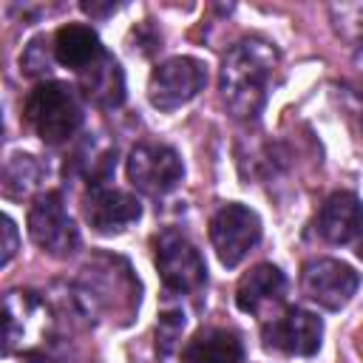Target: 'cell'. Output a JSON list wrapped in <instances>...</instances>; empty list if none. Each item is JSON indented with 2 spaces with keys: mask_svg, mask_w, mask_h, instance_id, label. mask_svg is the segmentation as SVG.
Wrapping results in <instances>:
<instances>
[{
  "mask_svg": "<svg viewBox=\"0 0 363 363\" xmlns=\"http://www.w3.org/2000/svg\"><path fill=\"white\" fill-rule=\"evenodd\" d=\"M281 68L278 48L264 37H247L238 40L218 74V91L227 105V111L235 119H255L269 96V85L275 71Z\"/></svg>",
  "mask_w": 363,
  "mask_h": 363,
  "instance_id": "cell-1",
  "label": "cell"
},
{
  "mask_svg": "<svg viewBox=\"0 0 363 363\" xmlns=\"http://www.w3.org/2000/svg\"><path fill=\"white\" fill-rule=\"evenodd\" d=\"M23 113L31 130L45 145H62L82 128L85 119L82 94L68 82L45 79L34 85V91L28 94Z\"/></svg>",
  "mask_w": 363,
  "mask_h": 363,
  "instance_id": "cell-2",
  "label": "cell"
},
{
  "mask_svg": "<svg viewBox=\"0 0 363 363\" xmlns=\"http://www.w3.org/2000/svg\"><path fill=\"white\" fill-rule=\"evenodd\" d=\"M54 332L48 303L31 289H11L3 301V352L26 354L45 343Z\"/></svg>",
  "mask_w": 363,
  "mask_h": 363,
  "instance_id": "cell-3",
  "label": "cell"
},
{
  "mask_svg": "<svg viewBox=\"0 0 363 363\" xmlns=\"http://www.w3.org/2000/svg\"><path fill=\"white\" fill-rule=\"evenodd\" d=\"M156 269L167 292L173 295H196L207 284V264L196 244L179 230H162L153 241Z\"/></svg>",
  "mask_w": 363,
  "mask_h": 363,
  "instance_id": "cell-4",
  "label": "cell"
},
{
  "mask_svg": "<svg viewBox=\"0 0 363 363\" xmlns=\"http://www.w3.org/2000/svg\"><path fill=\"white\" fill-rule=\"evenodd\" d=\"M261 241V218L255 210L238 201L221 204L210 218V244L218 255V261L233 269L238 267L252 247Z\"/></svg>",
  "mask_w": 363,
  "mask_h": 363,
  "instance_id": "cell-5",
  "label": "cell"
},
{
  "mask_svg": "<svg viewBox=\"0 0 363 363\" xmlns=\"http://www.w3.org/2000/svg\"><path fill=\"white\" fill-rule=\"evenodd\" d=\"M207 85V65L196 57H170L159 62L147 79V99L156 111H176L199 96Z\"/></svg>",
  "mask_w": 363,
  "mask_h": 363,
  "instance_id": "cell-6",
  "label": "cell"
},
{
  "mask_svg": "<svg viewBox=\"0 0 363 363\" xmlns=\"http://www.w3.org/2000/svg\"><path fill=\"white\" fill-rule=\"evenodd\" d=\"M28 235L43 252L57 258H65L79 247V230L57 190L40 193L28 207Z\"/></svg>",
  "mask_w": 363,
  "mask_h": 363,
  "instance_id": "cell-7",
  "label": "cell"
},
{
  "mask_svg": "<svg viewBox=\"0 0 363 363\" xmlns=\"http://www.w3.org/2000/svg\"><path fill=\"white\" fill-rule=\"evenodd\" d=\"M128 179L145 196H167L184 179V164L176 147L162 142H139L128 153Z\"/></svg>",
  "mask_w": 363,
  "mask_h": 363,
  "instance_id": "cell-8",
  "label": "cell"
},
{
  "mask_svg": "<svg viewBox=\"0 0 363 363\" xmlns=\"http://www.w3.org/2000/svg\"><path fill=\"white\" fill-rule=\"evenodd\" d=\"M264 346L295 354V357H312L320 349L323 340V320L301 306H286L275 318L264 320Z\"/></svg>",
  "mask_w": 363,
  "mask_h": 363,
  "instance_id": "cell-9",
  "label": "cell"
},
{
  "mask_svg": "<svg viewBox=\"0 0 363 363\" xmlns=\"http://www.w3.org/2000/svg\"><path fill=\"white\" fill-rule=\"evenodd\" d=\"M357 286H360V275L337 258H312L301 269L303 295L329 312L343 309L354 298Z\"/></svg>",
  "mask_w": 363,
  "mask_h": 363,
  "instance_id": "cell-10",
  "label": "cell"
},
{
  "mask_svg": "<svg viewBox=\"0 0 363 363\" xmlns=\"http://www.w3.org/2000/svg\"><path fill=\"white\" fill-rule=\"evenodd\" d=\"M286 275L275 264H255L247 269L235 286V306L247 315H258L261 320L275 318L284 306Z\"/></svg>",
  "mask_w": 363,
  "mask_h": 363,
  "instance_id": "cell-11",
  "label": "cell"
},
{
  "mask_svg": "<svg viewBox=\"0 0 363 363\" xmlns=\"http://www.w3.org/2000/svg\"><path fill=\"white\" fill-rule=\"evenodd\" d=\"M85 218L99 235H119L142 218V204L133 193L102 184L85 196Z\"/></svg>",
  "mask_w": 363,
  "mask_h": 363,
  "instance_id": "cell-12",
  "label": "cell"
},
{
  "mask_svg": "<svg viewBox=\"0 0 363 363\" xmlns=\"http://www.w3.org/2000/svg\"><path fill=\"white\" fill-rule=\"evenodd\" d=\"M318 230L329 244H349L363 230V201L352 190H335L318 216Z\"/></svg>",
  "mask_w": 363,
  "mask_h": 363,
  "instance_id": "cell-13",
  "label": "cell"
},
{
  "mask_svg": "<svg viewBox=\"0 0 363 363\" xmlns=\"http://www.w3.org/2000/svg\"><path fill=\"white\" fill-rule=\"evenodd\" d=\"M51 45H54V60L62 68H71L77 74L91 68L105 54L102 43H99V34L85 23H68V26L57 28Z\"/></svg>",
  "mask_w": 363,
  "mask_h": 363,
  "instance_id": "cell-14",
  "label": "cell"
},
{
  "mask_svg": "<svg viewBox=\"0 0 363 363\" xmlns=\"http://www.w3.org/2000/svg\"><path fill=\"white\" fill-rule=\"evenodd\" d=\"M79 94L96 108H119L125 102V74L113 54H102L79 74Z\"/></svg>",
  "mask_w": 363,
  "mask_h": 363,
  "instance_id": "cell-15",
  "label": "cell"
},
{
  "mask_svg": "<svg viewBox=\"0 0 363 363\" xmlns=\"http://www.w3.org/2000/svg\"><path fill=\"white\" fill-rule=\"evenodd\" d=\"M241 337L221 326L199 329L182 349V363H241Z\"/></svg>",
  "mask_w": 363,
  "mask_h": 363,
  "instance_id": "cell-16",
  "label": "cell"
},
{
  "mask_svg": "<svg viewBox=\"0 0 363 363\" xmlns=\"http://www.w3.org/2000/svg\"><path fill=\"white\" fill-rule=\"evenodd\" d=\"M71 167L88 182V187H102L116 170V145L102 136H85L74 150Z\"/></svg>",
  "mask_w": 363,
  "mask_h": 363,
  "instance_id": "cell-17",
  "label": "cell"
},
{
  "mask_svg": "<svg viewBox=\"0 0 363 363\" xmlns=\"http://www.w3.org/2000/svg\"><path fill=\"white\" fill-rule=\"evenodd\" d=\"M45 176H48V164L40 156L17 150L3 164V196L23 201L43 187Z\"/></svg>",
  "mask_w": 363,
  "mask_h": 363,
  "instance_id": "cell-18",
  "label": "cell"
},
{
  "mask_svg": "<svg viewBox=\"0 0 363 363\" xmlns=\"http://www.w3.org/2000/svg\"><path fill=\"white\" fill-rule=\"evenodd\" d=\"M184 326H187V318H184L182 306H164L159 312V323H156V349H159V354H170L179 346Z\"/></svg>",
  "mask_w": 363,
  "mask_h": 363,
  "instance_id": "cell-19",
  "label": "cell"
},
{
  "mask_svg": "<svg viewBox=\"0 0 363 363\" xmlns=\"http://www.w3.org/2000/svg\"><path fill=\"white\" fill-rule=\"evenodd\" d=\"M329 17L335 31L343 40H360L363 37V3H332Z\"/></svg>",
  "mask_w": 363,
  "mask_h": 363,
  "instance_id": "cell-20",
  "label": "cell"
},
{
  "mask_svg": "<svg viewBox=\"0 0 363 363\" xmlns=\"http://www.w3.org/2000/svg\"><path fill=\"white\" fill-rule=\"evenodd\" d=\"M51 60H54V45H48L45 37H34V40L26 45L23 57H20V68H23V74H28V77H45V74L51 71ZM54 62H57V60H54Z\"/></svg>",
  "mask_w": 363,
  "mask_h": 363,
  "instance_id": "cell-21",
  "label": "cell"
},
{
  "mask_svg": "<svg viewBox=\"0 0 363 363\" xmlns=\"http://www.w3.org/2000/svg\"><path fill=\"white\" fill-rule=\"evenodd\" d=\"M3 227H0V235H3V244H0V264L6 267L11 258H14V252H17V247H20V238H17V227H14V221L9 218V216H3V221H0Z\"/></svg>",
  "mask_w": 363,
  "mask_h": 363,
  "instance_id": "cell-22",
  "label": "cell"
},
{
  "mask_svg": "<svg viewBox=\"0 0 363 363\" xmlns=\"http://www.w3.org/2000/svg\"><path fill=\"white\" fill-rule=\"evenodd\" d=\"M82 11H88L91 17H102L108 11H116V3H108V6H96V3H82Z\"/></svg>",
  "mask_w": 363,
  "mask_h": 363,
  "instance_id": "cell-23",
  "label": "cell"
},
{
  "mask_svg": "<svg viewBox=\"0 0 363 363\" xmlns=\"http://www.w3.org/2000/svg\"><path fill=\"white\" fill-rule=\"evenodd\" d=\"M20 363H54V360H51V357H48L45 352H40V349H34V352H26Z\"/></svg>",
  "mask_w": 363,
  "mask_h": 363,
  "instance_id": "cell-24",
  "label": "cell"
},
{
  "mask_svg": "<svg viewBox=\"0 0 363 363\" xmlns=\"http://www.w3.org/2000/svg\"><path fill=\"white\" fill-rule=\"evenodd\" d=\"M354 71L363 77V40L357 43V51H354Z\"/></svg>",
  "mask_w": 363,
  "mask_h": 363,
  "instance_id": "cell-25",
  "label": "cell"
},
{
  "mask_svg": "<svg viewBox=\"0 0 363 363\" xmlns=\"http://www.w3.org/2000/svg\"><path fill=\"white\" fill-rule=\"evenodd\" d=\"M354 252H357V258L363 261V230H360V235H357V244H354Z\"/></svg>",
  "mask_w": 363,
  "mask_h": 363,
  "instance_id": "cell-26",
  "label": "cell"
}]
</instances>
